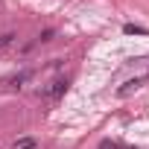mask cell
<instances>
[{
    "mask_svg": "<svg viewBox=\"0 0 149 149\" xmlns=\"http://www.w3.org/2000/svg\"><path fill=\"white\" fill-rule=\"evenodd\" d=\"M64 91H67V79L58 76V79H53L47 88H41V97H44V100H58Z\"/></svg>",
    "mask_w": 149,
    "mask_h": 149,
    "instance_id": "6da1fadb",
    "label": "cell"
},
{
    "mask_svg": "<svg viewBox=\"0 0 149 149\" xmlns=\"http://www.w3.org/2000/svg\"><path fill=\"white\" fill-rule=\"evenodd\" d=\"M140 85H143V76H137V79H129V82L120 88V97H129V94H132V91H137Z\"/></svg>",
    "mask_w": 149,
    "mask_h": 149,
    "instance_id": "7a4b0ae2",
    "label": "cell"
},
{
    "mask_svg": "<svg viewBox=\"0 0 149 149\" xmlns=\"http://www.w3.org/2000/svg\"><path fill=\"white\" fill-rule=\"evenodd\" d=\"M29 79H32V70H24V73H18V76L9 79V85L12 88H24V82H29Z\"/></svg>",
    "mask_w": 149,
    "mask_h": 149,
    "instance_id": "3957f363",
    "label": "cell"
},
{
    "mask_svg": "<svg viewBox=\"0 0 149 149\" xmlns=\"http://www.w3.org/2000/svg\"><path fill=\"white\" fill-rule=\"evenodd\" d=\"M15 41H18V35H15V32H3V35H0V53H6Z\"/></svg>",
    "mask_w": 149,
    "mask_h": 149,
    "instance_id": "277c9868",
    "label": "cell"
},
{
    "mask_svg": "<svg viewBox=\"0 0 149 149\" xmlns=\"http://www.w3.org/2000/svg\"><path fill=\"white\" fill-rule=\"evenodd\" d=\"M123 32H126V35H146L149 29H143V26H134V24H126V26H123Z\"/></svg>",
    "mask_w": 149,
    "mask_h": 149,
    "instance_id": "5b68a950",
    "label": "cell"
},
{
    "mask_svg": "<svg viewBox=\"0 0 149 149\" xmlns=\"http://www.w3.org/2000/svg\"><path fill=\"white\" fill-rule=\"evenodd\" d=\"M12 149H35V140L32 137H21V140H15Z\"/></svg>",
    "mask_w": 149,
    "mask_h": 149,
    "instance_id": "8992f818",
    "label": "cell"
},
{
    "mask_svg": "<svg viewBox=\"0 0 149 149\" xmlns=\"http://www.w3.org/2000/svg\"><path fill=\"white\" fill-rule=\"evenodd\" d=\"M53 38H56V29H44V32L38 35V41H41V44H47V41H53Z\"/></svg>",
    "mask_w": 149,
    "mask_h": 149,
    "instance_id": "52a82bcc",
    "label": "cell"
},
{
    "mask_svg": "<svg viewBox=\"0 0 149 149\" xmlns=\"http://www.w3.org/2000/svg\"><path fill=\"white\" fill-rule=\"evenodd\" d=\"M100 149H123V146H120L117 140H102V143H100Z\"/></svg>",
    "mask_w": 149,
    "mask_h": 149,
    "instance_id": "ba28073f",
    "label": "cell"
}]
</instances>
